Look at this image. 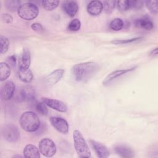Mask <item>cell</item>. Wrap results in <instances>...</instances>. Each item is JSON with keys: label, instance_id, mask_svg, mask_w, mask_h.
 Segmentation results:
<instances>
[{"label": "cell", "instance_id": "cell-1", "mask_svg": "<svg viewBox=\"0 0 158 158\" xmlns=\"http://www.w3.org/2000/svg\"><path fill=\"white\" fill-rule=\"evenodd\" d=\"M98 69V64L94 62L80 63L73 67L72 74L76 81L86 82L94 75Z\"/></svg>", "mask_w": 158, "mask_h": 158}, {"label": "cell", "instance_id": "cell-2", "mask_svg": "<svg viewBox=\"0 0 158 158\" xmlns=\"http://www.w3.org/2000/svg\"><path fill=\"white\" fill-rule=\"evenodd\" d=\"M19 123L22 128L27 132L36 131L40 125L38 116L32 111H26L22 114L19 118Z\"/></svg>", "mask_w": 158, "mask_h": 158}, {"label": "cell", "instance_id": "cell-3", "mask_svg": "<svg viewBox=\"0 0 158 158\" xmlns=\"http://www.w3.org/2000/svg\"><path fill=\"white\" fill-rule=\"evenodd\" d=\"M73 139L76 152L79 157H91V154L83 135L77 130L73 133Z\"/></svg>", "mask_w": 158, "mask_h": 158}, {"label": "cell", "instance_id": "cell-4", "mask_svg": "<svg viewBox=\"0 0 158 158\" xmlns=\"http://www.w3.org/2000/svg\"><path fill=\"white\" fill-rule=\"evenodd\" d=\"M38 12L39 9L37 6L31 2L22 4L17 10L19 16L26 20H31L35 19L38 16Z\"/></svg>", "mask_w": 158, "mask_h": 158}, {"label": "cell", "instance_id": "cell-5", "mask_svg": "<svg viewBox=\"0 0 158 158\" xmlns=\"http://www.w3.org/2000/svg\"><path fill=\"white\" fill-rule=\"evenodd\" d=\"M38 149L41 154L48 157L53 156L57 151L54 142L48 138H43L40 141Z\"/></svg>", "mask_w": 158, "mask_h": 158}, {"label": "cell", "instance_id": "cell-6", "mask_svg": "<svg viewBox=\"0 0 158 158\" xmlns=\"http://www.w3.org/2000/svg\"><path fill=\"white\" fill-rule=\"evenodd\" d=\"M1 133L3 138L10 143L17 141L20 137L18 128L12 123L5 125L2 128Z\"/></svg>", "mask_w": 158, "mask_h": 158}, {"label": "cell", "instance_id": "cell-7", "mask_svg": "<svg viewBox=\"0 0 158 158\" xmlns=\"http://www.w3.org/2000/svg\"><path fill=\"white\" fill-rule=\"evenodd\" d=\"M15 85L12 81H6L1 86V98L3 101H8L10 99L14 93Z\"/></svg>", "mask_w": 158, "mask_h": 158}, {"label": "cell", "instance_id": "cell-8", "mask_svg": "<svg viewBox=\"0 0 158 158\" xmlns=\"http://www.w3.org/2000/svg\"><path fill=\"white\" fill-rule=\"evenodd\" d=\"M52 127L59 132L62 134H67L69 131V124L67 120L62 117H52L50 119Z\"/></svg>", "mask_w": 158, "mask_h": 158}, {"label": "cell", "instance_id": "cell-9", "mask_svg": "<svg viewBox=\"0 0 158 158\" xmlns=\"http://www.w3.org/2000/svg\"><path fill=\"white\" fill-rule=\"evenodd\" d=\"M42 101L46 106L57 111L61 112H65L67 111V106L61 101L48 98H43Z\"/></svg>", "mask_w": 158, "mask_h": 158}, {"label": "cell", "instance_id": "cell-10", "mask_svg": "<svg viewBox=\"0 0 158 158\" xmlns=\"http://www.w3.org/2000/svg\"><path fill=\"white\" fill-rule=\"evenodd\" d=\"M89 143L98 157L107 158L109 156V151L104 144L93 139H90Z\"/></svg>", "mask_w": 158, "mask_h": 158}, {"label": "cell", "instance_id": "cell-11", "mask_svg": "<svg viewBox=\"0 0 158 158\" xmlns=\"http://www.w3.org/2000/svg\"><path fill=\"white\" fill-rule=\"evenodd\" d=\"M31 63V54L30 51L24 48L23 49L22 53L20 57L19 62V69L20 70H26L28 69Z\"/></svg>", "mask_w": 158, "mask_h": 158}, {"label": "cell", "instance_id": "cell-12", "mask_svg": "<svg viewBox=\"0 0 158 158\" xmlns=\"http://www.w3.org/2000/svg\"><path fill=\"white\" fill-rule=\"evenodd\" d=\"M64 73V70L63 69H57L50 73L45 78L46 83L49 85L52 86L56 84L62 77Z\"/></svg>", "mask_w": 158, "mask_h": 158}, {"label": "cell", "instance_id": "cell-13", "mask_svg": "<svg viewBox=\"0 0 158 158\" xmlns=\"http://www.w3.org/2000/svg\"><path fill=\"white\" fill-rule=\"evenodd\" d=\"M87 12L93 16L99 15L103 10L102 2L99 1H91L87 6Z\"/></svg>", "mask_w": 158, "mask_h": 158}, {"label": "cell", "instance_id": "cell-14", "mask_svg": "<svg viewBox=\"0 0 158 158\" xmlns=\"http://www.w3.org/2000/svg\"><path fill=\"white\" fill-rule=\"evenodd\" d=\"M62 7L65 13L71 17L76 15L78 9V4L74 1H67L64 2Z\"/></svg>", "mask_w": 158, "mask_h": 158}, {"label": "cell", "instance_id": "cell-15", "mask_svg": "<svg viewBox=\"0 0 158 158\" xmlns=\"http://www.w3.org/2000/svg\"><path fill=\"white\" fill-rule=\"evenodd\" d=\"M23 156L27 158H40V152L38 148L33 144H29L25 146L23 151Z\"/></svg>", "mask_w": 158, "mask_h": 158}, {"label": "cell", "instance_id": "cell-16", "mask_svg": "<svg viewBox=\"0 0 158 158\" xmlns=\"http://www.w3.org/2000/svg\"><path fill=\"white\" fill-rule=\"evenodd\" d=\"M20 96L24 101H33L36 98V92L32 86H26L22 89Z\"/></svg>", "mask_w": 158, "mask_h": 158}, {"label": "cell", "instance_id": "cell-17", "mask_svg": "<svg viewBox=\"0 0 158 158\" xmlns=\"http://www.w3.org/2000/svg\"><path fill=\"white\" fill-rule=\"evenodd\" d=\"M135 69V67L129 69H121V70H115V71H114V72H111L110 73H109L105 78L104 80L103 81V85L108 84L109 83H110L113 80H114V79L125 74L127 72H129L134 70Z\"/></svg>", "mask_w": 158, "mask_h": 158}, {"label": "cell", "instance_id": "cell-18", "mask_svg": "<svg viewBox=\"0 0 158 158\" xmlns=\"http://www.w3.org/2000/svg\"><path fill=\"white\" fill-rule=\"evenodd\" d=\"M136 27L145 29L146 30H151L154 28L153 22L147 17L140 18L135 21Z\"/></svg>", "mask_w": 158, "mask_h": 158}, {"label": "cell", "instance_id": "cell-19", "mask_svg": "<svg viewBox=\"0 0 158 158\" xmlns=\"http://www.w3.org/2000/svg\"><path fill=\"white\" fill-rule=\"evenodd\" d=\"M115 152L122 157L129 158L134 156L133 151L129 147L126 146H118L115 148Z\"/></svg>", "mask_w": 158, "mask_h": 158}, {"label": "cell", "instance_id": "cell-20", "mask_svg": "<svg viewBox=\"0 0 158 158\" xmlns=\"http://www.w3.org/2000/svg\"><path fill=\"white\" fill-rule=\"evenodd\" d=\"M18 77L19 79L25 83H30L33 78V75L30 69L20 70L18 71Z\"/></svg>", "mask_w": 158, "mask_h": 158}, {"label": "cell", "instance_id": "cell-21", "mask_svg": "<svg viewBox=\"0 0 158 158\" xmlns=\"http://www.w3.org/2000/svg\"><path fill=\"white\" fill-rule=\"evenodd\" d=\"M10 66L5 63H0V80L1 81H5L9 78L10 75Z\"/></svg>", "mask_w": 158, "mask_h": 158}, {"label": "cell", "instance_id": "cell-22", "mask_svg": "<svg viewBox=\"0 0 158 158\" xmlns=\"http://www.w3.org/2000/svg\"><path fill=\"white\" fill-rule=\"evenodd\" d=\"M21 2L19 0H8L4 1L5 7L10 12H15L18 10L20 7Z\"/></svg>", "mask_w": 158, "mask_h": 158}, {"label": "cell", "instance_id": "cell-23", "mask_svg": "<svg viewBox=\"0 0 158 158\" xmlns=\"http://www.w3.org/2000/svg\"><path fill=\"white\" fill-rule=\"evenodd\" d=\"M59 1H46L44 0L41 1V5L43 7L48 11H52L56 9L59 4Z\"/></svg>", "mask_w": 158, "mask_h": 158}, {"label": "cell", "instance_id": "cell-24", "mask_svg": "<svg viewBox=\"0 0 158 158\" xmlns=\"http://www.w3.org/2000/svg\"><path fill=\"white\" fill-rule=\"evenodd\" d=\"M124 27V22L120 18H115L113 19L109 23V27L111 30L114 31H119Z\"/></svg>", "mask_w": 158, "mask_h": 158}, {"label": "cell", "instance_id": "cell-25", "mask_svg": "<svg viewBox=\"0 0 158 158\" xmlns=\"http://www.w3.org/2000/svg\"><path fill=\"white\" fill-rule=\"evenodd\" d=\"M103 9L107 14H110L115 6L116 1H104L102 2Z\"/></svg>", "mask_w": 158, "mask_h": 158}, {"label": "cell", "instance_id": "cell-26", "mask_svg": "<svg viewBox=\"0 0 158 158\" xmlns=\"http://www.w3.org/2000/svg\"><path fill=\"white\" fill-rule=\"evenodd\" d=\"M0 43H1L0 52L1 54H4L8 50L9 46V40L6 36L1 35L0 38Z\"/></svg>", "mask_w": 158, "mask_h": 158}, {"label": "cell", "instance_id": "cell-27", "mask_svg": "<svg viewBox=\"0 0 158 158\" xmlns=\"http://www.w3.org/2000/svg\"><path fill=\"white\" fill-rule=\"evenodd\" d=\"M81 22L78 19H73L68 25V29L70 31H76L80 29Z\"/></svg>", "mask_w": 158, "mask_h": 158}, {"label": "cell", "instance_id": "cell-28", "mask_svg": "<svg viewBox=\"0 0 158 158\" xmlns=\"http://www.w3.org/2000/svg\"><path fill=\"white\" fill-rule=\"evenodd\" d=\"M117 2V9L122 12L127 11L130 9V1L128 0H122L118 1Z\"/></svg>", "mask_w": 158, "mask_h": 158}, {"label": "cell", "instance_id": "cell-29", "mask_svg": "<svg viewBox=\"0 0 158 158\" xmlns=\"http://www.w3.org/2000/svg\"><path fill=\"white\" fill-rule=\"evenodd\" d=\"M35 108L36 110L41 115H46L48 112L46 105L44 104V102L37 101L35 104Z\"/></svg>", "mask_w": 158, "mask_h": 158}, {"label": "cell", "instance_id": "cell-30", "mask_svg": "<svg viewBox=\"0 0 158 158\" xmlns=\"http://www.w3.org/2000/svg\"><path fill=\"white\" fill-rule=\"evenodd\" d=\"M157 1H146V5L147 8L149 10V11L152 13L156 14L158 12V7H157Z\"/></svg>", "mask_w": 158, "mask_h": 158}, {"label": "cell", "instance_id": "cell-31", "mask_svg": "<svg viewBox=\"0 0 158 158\" xmlns=\"http://www.w3.org/2000/svg\"><path fill=\"white\" fill-rule=\"evenodd\" d=\"M142 38H143V37H138V38H135L127 39V40H116L114 41H112L111 43L113 44H123L131 43L138 41Z\"/></svg>", "mask_w": 158, "mask_h": 158}, {"label": "cell", "instance_id": "cell-32", "mask_svg": "<svg viewBox=\"0 0 158 158\" xmlns=\"http://www.w3.org/2000/svg\"><path fill=\"white\" fill-rule=\"evenodd\" d=\"M144 4L143 1H130V8L133 9H140Z\"/></svg>", "mask_w": 158, "mask_h": 158}, {"label": "cell", "instance_id": "cell-33", "mask_svg": "<svg viewBox=\"0 0 158 158\" xmlns=\"http://www.w3.org/2000/svg\"><path fill=\"white\" fill-rule=\"evenodd\" d=\"M1 18L2 21L6 23H11L13 21L12 16L9 14H6V13L3 14L2 15Z\"/></svg>", "mask_w": 158, "mask_h": 158}, {"label": "cell", "instance_id": "cell-34", "mask_svg": "<svg viewBox=\"0 0 158 158\" xmlns=\"http://www.w3.org/2000/svg\"><path fill=\"white\" fill-rule=\"evenodd\" d=\"M31 28L32 30H33L34 31H38V32H40L43 31V27L42 26L41 24L39 23H33L31 25Z\"/></svg>", "mask_w": 158, "mask_h": 158}, {"label": "cell", "instance_id": "cell-35", "mask_svg": "<svg viewBox=\"0 0 158 158\" xmlns=\"http://www.w3.org/2000/svg\"><path fill=\"white\" fill-rule=\"evenodd\" d=\"M8 62L11 65H15V62H16V57L15 56V55H12L10 57H9L8 58Z\"/></svg>", "mask_w": 158, "mask_h": 158}, {"label": "cell", "instance_id": "cell-36", "mask_svg": "<svg viewBox=\"0 0 158 158\" xmlns=\"http://www.w3.org/2000/svg\"><path fill=\"white\" fill-rule=\"evenodd\" d=\"M150 56H152V57H154V56H157V48H156V49H153L151 53H150Z\"/></svg>", "mask_w": 158, "mask_h": 158}]
</instances>
